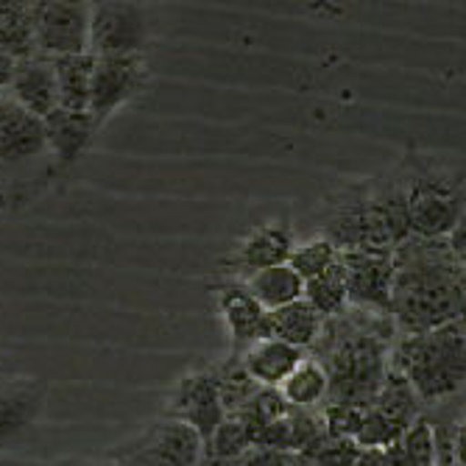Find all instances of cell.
Listing matches in <instances>:
<instances>
[{"label": "cell", "instance_id": "6da1fadb", "mask_svg": "<svg viewBox=\"0 0 466 466\" xmlns=\"http://www.w3.org/2000/svg\"><path fill=\"white\" fill-rule=\"evenodd\" d=\"M394 338L391 316L350 308L341 316L324 319V329L310 352L329 380L327 402L369 408L391 369Z\"/></svg>", "mask_w": 466, "mask_h": 466}, {"label": "cell", "instance_id": "7a4b0ae2", "mask_svg": "<svg viewBox=\"0 0 466 466\" xmlns=\"http://www.w3.org/2000/svg\"><path fill=\"white\" fill-rule=\"evenodd\" d=\"M463 271L447 238H408L394 248L391 321L397 335H413L461 319Z\"/></svg>", "mask_w": 466, "mask_h": 466}, {"label": "cell", "instance_id": "3957f363", "mask_svg": "<svg viewBox=\"0 0 466 466\" xmlns=\"http://www.w3.org/2000/svg\"><path fill=\"white\" fill-rule=\"evenodd\" d=\"M319 235L338 248L394 251L410 238L405 198L397 171L389 179H369L338 190L321 204Z\"/></svg>", "mask_w": 466, "mask_h": 466}, {"label": "cell", "instance_id": "277c9868", "mask_svg": "<svg viewBox=\"0 0 466 466\" xmlns=\"http://www.w3.org/2000/svg\"><path fill=\"white\" fill-rule=\"evenodd\" d=\"M391 363L408 377L425 410L455 400L466 391V327L450 321L436 329L397 335Z\"/></svg>", "mask_w": 466, "mask_h": 466}, {"label": "cell", "instance_id": "5b68a950", "mask_svg": "<svg viewBox=\"0 0 466 466\" xmlns=\"http://www.w3.org/2000/svg\"><path fill=\"white\" fill-rule=\"evenodd\" d=\"M413 238H447L466 213V174L441 159L408 154L397 167Z\"/></svg>", "mask_w": 466, "mask_h": 466}, {"label": "cell", "instance_id": "8992f818", "mask_svg": "<svg viewBox=\"0 0 466 466\" xmlns=\"http://www.w3.org/2000/svg\"><path fill=\"white\" fill-rule=\"evenodd\" d=\"M56 165L42 117L23 109L9 90H0V204L23 201L34 182H48L42 165Z\"/></svg>", "mask_w": 466, "mask_h": 466}, {"label": "cell", "instance_id": "52a82bcc", "mask_svg": "<svg viewBox=\"0 0 466 466\" xmlns=\"http://www.w3.org/2000/svg\"><path fill=\"white\" fill-rule=\"evenodd\" d=\"M201 452L204 441L187 421L165 416L112 455L123 466H198Z\"/></svg>", "mask_w": 466, "mask_h": 466}, {"label": "cell", "instance_id": "ba28073f", "mask_svg": "<svg viewBox=\"0 0 466 466\" xmlns=\"http://www.w3.org/2000/svg\"><path fill=\"white\" fill-rule=\"evenodd\" d=\"M93 0H36L34 4V51L65 56L90 51Z\"/></svg>", "mask_w": 466, "mask_h": 466}, {"label": "cell", "instance_id": "9c48e42d", "mask_svg": "<svg viewBox=\"0 0 466 466\" xmlns=\"http://www.w3.org/2000/svg\"><path fill=\"white\" fill-rule=\"evenodd\" d=\"M148 46V15L137 0H93L90 54H143Z\"/></svg>", "mask_w": 466, "mask_h": 466}, {"label": "cell", "instance_id": "30bf717a", "mask_svg": "<svg viewBox=\"0 0 466 466\" xmlns=\"http://www.w3.org/2000/svg\"><path fill=\"white\" fill-rule=\"evenodd\" d=\"M338 263L347 282L350 308L391 316V282H394V251L341 248Z\"/></svg>", "mask_w": 466, "mask_h": 466}, {"label": "cell", "instance_id": "8fae6325", "mask_svg": "<svg viewBox=\"0 0 466 466\" xmlns=\"http://www.w3.org/2000/svg\"><path fill=\"white\" fill-rule=\"evenodd\" d=\"M148 81V62L143 54H120V56H96L90 106L96 126H101L129 101H135Z\"/></svg>", "mask_w": 466, "mask_h": 466}, {"label": "cell", "instance_id": "7c38bea8", "mask_svg": "<svg viewBox=\"0 0 466 466\" xmlns=\"http://www.w3.org/2000/svg\"><path fill=\"white\" fill-rule=\"evenodd\" d=\"M165 416L182 419L207 441L224 421L227 410L218 394V380L213 366H198L177 380L174 391L167 394Z\"/></svg>", "mask_w": 466, "mask_h": 466}, {"label": "cell", "instance_id": "4fadbf2b", "mask_svg": "<svg viewBox=\"0 0 466 466\" xmlns=\"http://www.w3.org/2000/svg\"><path fill=\"white\" fill-rule=\"evenodd\" d=\"M48 383L39 377H6L0 383V452L28 439L48 405Z\"/></svg>", "mask_w": 466, "mask_h": 466}, {"label": "cell", "instance_id": "5bb4252c", "mask_svg": "<svg viewBox=\"0 0 466 466\" xmlns=\"http://www.w3.org/2000/svg\"><path fill=\"white\" fill-rule=\"evenodd\" d=\"M293 246V229L282 221H268L254 227L246 238H240L232 254L224 260V266L232 274V279H246L260 268L288 263Z\"/></svg>", "mask_w": 466, "mask_h": 466}, {"label": "cell", "instance_id": "9a60e30c", "mask_svg": "<svg viewBox=\"0 0 466 466\" xmlns=\"http://www.w3.org/2000/svg\"><path fill=\"white\" fill-rule=\"evenodd\" d=\"M216 308L235 352L268 335V310L254 299L243 279H229L216 290Z\"/></svg>", "mask_w": 466, "mask_h": 466}, {"label": "cell", "instance_id": "2e32d148", "mask_svg": "<svg viewBox=\"0 0 466 466\" xmlns=\"http://www.w3.org/2000/svg\"><path fill=\"white\" fill-rule=\"evenodd\" d=\"M9 96L36 117H46L48 112H54L59 106L54 59L42 54L17 59L12 81H9Z\"/></svg>", "mask_w": 466, "mask_h": 466}, {"label": "cell", "instance_id": "e0dca14e", "mask_svg": "<svg viewBox=\"0 0 466 466\" xmlns=\"http://www.w3.org/2000/svg\"><path fill=\"white\" fill-rule=\"evenodd\" d=\"M42 123H46V137H48V148L56 159V167L76 165L78 157L87 151V146L93 143V137L98 132V126L90 112L65 109V106H56L54 112H48L42 117Z\"/></svg>", "mask_w": 466, "mask_h": 466}, {"label": "cell", "instance_id": "ac0fdd59", "mask_svg": "<svg viewBox=\"0 0 466 466\" xmlns=\"http://www.w3.org/2000/svg\"><path fill=\"white\" fill-rule=\"evenodd\" d=\"M246 371L258 380L260 386H268V389H279L282 380L296 369L308 352L293 347L288 341H279L274 335H266V338H258L254 344H248L246 350L238 352Z\"/></svg>", "mask_w": 466, "mask_h": 466}, {"label": "cell", "instance_id": "d6986e66", "mask_svg": "<svg viewBox=\"0 0 466 466\" xmlns=\"http://www.w3.org/2000/svg\"><path fill=\"white\" fill-rule=\"evenodd\" d=\"M321 329H324V316L308 299H296L277 310H268V335L305 352H310V347L319 341Z\"/></svg>", "mask_w": 466, "mask_h": 466}, {"label": "cell", "instance_id": "ffe728a7", "mask_svg": "<svg viewBox=\"0 0 466 466\" xmlns=\"http://www.w3.org/2000/svg\"><path fill=\"white\" fill-rule=\"evenodd\" d=\"M51 59H54V73H56L59 106L87 112V106H90V87H93V70H96V56L90 51H84V54L51 56Z\"/></svg>", "mask_w": 466, "mask_h": 466}, {"label": "cell", "instance_id": "44dd1931", "mask_svg": "<svg viewBox=\"0 0 466 466\" xmlns=\"http://www.w3.org/2000/svg\"><path fill=\"white\" fill-rule=\"evenodd\" d=\"M243 282L266 310H277L288 302L302 299V293H305V279L296 274V268L290 263H277V266L260 268V271L248 274Z\"/></svg>", "mask_w": 466, "mask_h": 466}, {"label": "cell", "instance_id": "7402d4cb", "mask_svg": "<svg viewBox=\"0 0 466 466\" xmlns=\"http://www.w3.org/2000/svg\"><path fill=\"white\" fill-rule=\"evenodd\" d=\"M279 394L293 408L319 410L327 402V394H329V380H327L324 366L313 355H305L299 363H296V369L282 380Z\"/></svg>", "mask_w": 466, "mask_h": 466}, {"label": "cell", "instance_id": "603a6c76", "mask_svg": "<svg viewBox=\"0 0 466 466\" xmlns=\"http://www.w3.org/2000/svg\"><path fill=\"white\" fill-rule=\"evenodd\" d=\"M371 405H374L377 410H383L400 431L410 428L413 421H416L421 413H425V405L419 402L413 386L408 383V377H405L394 363H391V369H389V374H386V380H383V386H380V391H377V397H374Z\"/></svg>", "mask_w": 466, "mask_h": 466}, {"label": "cell", "instance_id": "cb8c5ba5", "mask_svg": "<svg viewBox=\"0 0 466 466\" xmlns=\"http://www.w3.org/2000/svg\"><path fill=\"white\" fill-rule=\"evenodd\" d=\"M34 4L36 0H0V48L15 59L34 51Z\"/></svg>", "mask_w": 466, "mask_h": 466}, {"label": "cell", "instance_id": "d4e9b609", "mask_svg": "<svg viewBox=\"0 0 466 466\" xmlns=\"http://www.w3.org/2000/svg\"><path fill=\"white\" fill-rule=\"evenodd\" d=\"M302 299H308L324 319L341 316L344 310H350V299H347V282H344V271L341 263H335L329 271L305 279V293Z\"/></svg>", "mask_w": 466, "mask_h": 466}, {"label": "cell", "instance_id": "484cf974", "mask_svg": "<svg viewBox=\"0 0 466 466\" xmlns=\"http://www.w3.org/2000/svg\"><path fill=\"white\" fill-rule=\"evenodd\" d=\"M213 369H216L218 394H221V402H224V410L227 413H238L254 394H258V389H260L258 380H254L246 371V366H243V360H240L238 352H232L224 363H218Z\"/></svg>", "mask_w": 466, "mask_h": 466}, {"label": "cell", "instance_id": "4316f807", "mask_svg": "<svg viewBox=\"0 0 466 466\" xmlns=\"http://www.w3.org/2000/svg\"><path fill=\"white\" fill-rule=\"evenodd\" d=\"M338 254H341V248H338L332 240H327L324 235H316L305 243H296L288 263L296 268V274L302 279H313L338 263Z\"/></svg>", "mask_w": 466, "mask_h": 466}, {"label": "cell", "instance_id": "83f0119b", "mask_svg": "<svg viewBox=\"0 0 466 466\" xmlns=\"http://www.w3.org/2000/svg\"><path fill=\"white\" fill-rule=\"evenodd\" d=\"M251 444H254V439H251V431L246 421L238 413H227L224 421L216 428V433L204 441V455L232 461L240 452H246Z\"/></svg>", "mask_w": 466, "mask_h": 466}, {"label": "cell", "instance_id": "f1b7e54d", "mask_svg": "<svg viewBox=\"0 0 466 466\" xmlns=\"http://www.w3.org/2000/svg\"><path fill=\"white\" fill-rule=\"evenodd\" d=\"M360 447L352 439H332L321 436L305 452H293V466H358Z\"/></svg>", "mask_w": 466, "mask_h": 466}, {"label": "cell", "instance_id": "f546056e", "mask_svg": "<svg viewBox=\"0 0 466 466\" xmlns=\"http://www.w3.org/2000/svg\"><path fill=\"white\" fill-rule=\"evenodd\" d=\"M402 436V431L394 425V421L383 413V410H377L374 405H369L366 410H363V419H360V428H358V433H355V444L358 447H363V450H369V447H389L391 441H397Z\"/></svg>", "mask_w": 466, "mask_h": 466}, {"label": "cell", "instance_id": "4dcf8cb0", "mask_svg": "<svg viewBox=\"0 0 466 466\" xmlns=\"http://www.w3.org/2000/svg\"><path fill=\"white\" fill-rule=\"evenodd\" d=\"M360 405H350V402H324L321 405V421H324V431L332 439H355L358 428H360V419H363Z\"/></svg>", "mask_w": 466, "mask_h": 466}, {"label": "cell", "instance_id": "1f68e13d", "mask_svg": "<svg viewBox=\"0 0 466 466\" xmlns=\"http://www.w3.org/2000/svg\"><path fill=\"white\" fill-rule=\"evenodd\" d=\"M293 463H296L293 452H282L263 444H251L246 452H240L232 461V466H293Z\"/></svg>", "mask_w": 466, "mask_h": 466}, {"label": "cell", "instance_id": "d6a6232c", "mask_svg": "<svg viewBox=\"0 0 466 466\" xmlns=\"http://www.w3.org/2000/svg\"><path fill=\"white\" fill-rule=\"evenodd\" d=\"M447 246H450V251L455 254V260H458V266H461V271H463V277H466V213H463V218L455 224V229L447 235Z\"/></svg>", "mask_w": 466, "mask_h": 466}, {"label": "cell", "instance_id": "836d02e7", "mask_svg": "<svg viewBox=\"0 0 466 466\" xmlns=\"http://www.w3.org/2000/svg\"><path fill=\"white\" fill-rule=\"evenodd\" d=\"M452 461L455 466H466V413L452 421Z\"/></svg>", "mask_w": 466, "mask_h": 466}, {"label": "cell", "instance_id": "e575fe53", "mask_svg": "<svg viewBox=\"0 0 466 466\" xmlns=\"http://www.w3.org/2000/svg\"><path fill=\"white\" fill-rule=\"evenodd\" d=\"M358 466H391V463H389L386 450H380V447L363 450V447H360V452H358Z\"/></svg>", "mask_w": 466, "mask_h": 466}, {"label": "cell", "instance_id": "d590c367", "mask_svg": "<svg viewBox=\"0 0 466 466\" xmlns=\"http://www.w3.org/2000/svg\"><path fill=\"white\" fill-rule=\"evenodd\" d=\"M15 65H17V59H15L12 54H6L4 48H0V90H9V81H12Z\"/></svg>", "mask_w": 466, "mask_h": 466}, {"label": "cell", "instance_id": "8d00e7d4", "mask_svg": "<svg viewBox=\"0 0 466 466\" xmlns=\"http://www.w3.org/2000/svg\"><path fill=\"white\" fill-rule=\"evenodd\" d=\"M70 466H123L115 455H106V458H87V461H76Z\"/></svg>", "mask_w": 466, "mask_h": 466}, {"label": "cell", "instance_id": "74e56055", "mask_svg": "<svg viewBox=\"0 0 466 466\" xmlns=\"http://www.w3.org/2000/svg\"><path fill=\"white\" fill-rule=\"evenodd\" d=\"M458 321L466 327V277H463V299H461V319Z\"/></svg>", "mask_w": 466, "mask_h": 466}, {"label": "cell", "instance_id": "f35d334b", "mask_svg": "<svg viewBox=\"0 0 466 466\" xmlns=\"http://www.w3.org/2000/svg\"><path fill=\"white\" fill-rule=\"evenodd\" d=\"M6 377H9V374H6V369H4V360H0V383H4Z\"/></svg>", "mask_w": 466, "mask_h": 466}, {"label": "cell", "instance_id": "ab89813d", "mask_svg": "<svg viewBox=\"0 0 466 466\" xmlns=\"http://www.w3.org/2000/svg\"><path fill=\"white\" fill-rule=\"evenodd\" d=\"M458 400H461V410H463V413H466V391H463V394H461V397H458Z\"/></svg>", "mask_w": 466, "mask_h": 466}]
</instances>
